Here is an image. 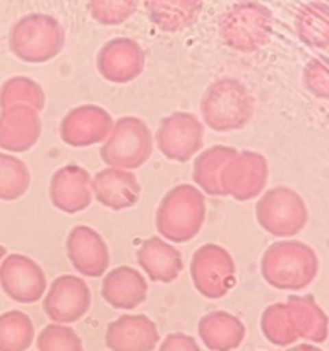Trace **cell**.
Wrapping results in <instances>:
<instances>
[{"mask_svg": "<svg viewBox=\"0 0 329 351\" xmlns=\"http://www.w3.org/2000/svg\"><path fill=\"white\" fill-rule=\"evenodd\" d=\"M154 141L164 158L185 163L202 149L204 123L187 112H175L160 120Z\"/></svg>", "mask_w": 329, "mask_h": 351, "instance_id": "9c48e42d", "label": "cell"}, {"mask_svg": "<svg viewBox=\"0 0 329 351\" xmlns=\"http://www.w3.org/2000/svg\"><path fill=\"white\" fill-rule=\"evenodd\" d=\"M160 351H201L197 343L192 336L184 335V332H173L168 335L161 343Z\"/></svg>", "mask_w": 329, "mask_h": 351, "instance_id": "836d02e7", "label": "cell"}, {"mask_svg": "<svg viewBox=\"0 0 329 351\" xmlns=\"http://www.w3.org/2000/svg\"><path fill=\"white\" fill-rule=\"evenodd\" d=\"M236 267L233 257L218 243L199 247L191 261V280L208 300H219L235 287Z\"/></svg>", "mask_w": 329, "mask_h": 351, "instance_id": "ba28073f", "label": "cell"}, {"mask_svg": "<svg viewBox=\"0 0 329 351\" xmlns=\"http://www.w3.org/2000/svg\"><path fill=\"white\" fill-rule=\"evenodd\" d=\"M328 2H329V0H328Z\"/></svg>", "mask_w": 329, "mask_h": 351, "instance_id": "8d00e7d4", "label": "cell"}, {"mask_svg": "<svg viewBox=\"0 0 329 351\" xmlns=\"http://www.w3.org/2000/svg\"><path fill=\"white\" fill-rule=\"evenodd\" d=\"M93 195L103 208L122 211L139 202L141 184L132 171L105 168L93 177Z\"/></svg>", "mask_w": 329, "mask_h": 351, "instance_id": "d6986e66", "label": "cell"}, {"mask_svg": "<svg viewBox=\"0 0 329 351\" xmlns=\"http://www.w3.org/2000/svg\"><path fill=\"white\" fill-rule=\"evenodd\" d=\"M147 281L137 269L120 266L105 274L101 297L110 307L119 311H134L147 298Z\"/></svg>", "mask_w": 329, "mask_h": 351, "instance_id": "44dd1931", "label": "cell"}, {"mask_svg": "<svg viewBox=\"0 0 329 351\" xmlns=\"http://www.w3.org/2000/svg\"><path fill=\"white\" fill-rule=\"evenodd\" d=\"M47 274L24 254H10L0 263V288L17 304H36L47 291Z\"/></svg>", "mask_w": 329, "mask_h": 351, "instance_id": "7c38bea8", "label": "cell"}, {"mask_svg": "<svg viewBox=\"0 0 329 351\" xmlns=\"http://www.w3.org/2000/svg\"><path fill=\"white\" fill-rule=\"evenodd\" d=\"M153 134L143 119L122 117L113 123L108 139L99 149V156L108 168L130 171L147 163L153 154Z\"/></svg>", "mask_w": 329, "mask_h": 351, "instance_id": "8992f818", "label": "cell"}, {"mask_svg": "<svg viewBox=\"0 0 329 351\" xmlns=\"http://www.w3.org/2000/svg\"><path fill=\"white\" fill-rule=\"evenodd\" d=\"M41 136L40 112L26 105H14L0 112V149L26 153Z\"/></svg>", "mask_w": 329, "mask_h": 351, "instance_id": "ac0fdd59", "label": "cell"}, {"mask_svg": "<svg viewBox=\"0 0 329 351\" xmlns=\"http://www.w3.org/2000/svg\"><path fill=\"white\" fill-rule=\"evenodd\" d=\"M31 173L27 165L9 153H0V201H17L27 192Z\"/></svg>", "mask_w": 329, "mask_h": 351, "instance_id": "f1b7e54d", "label": "cell"}, {"mask_svg": "<svg viewBox=\"0 0 329 351\" xmlns=\"http://www.w3.org/2000/svg\"><path fill=\"white\" fill-rule=\"evenodd\" d=\"M139 0H89V14L103 26H117L136 14Z\"/></svg>", "mask_w": 329, "mask_h": 351, "instance_id": "4dcf8cb0", "label": "cell"}, {"mask_svg": "<svg viewBox=\"0 0 329 351\" xmlns=\"http://www.w3.org/2000/svg\"><path fill=\"white\" fill-rule=\"evenodd\" d=\"M115 120L103 106L79 105L69 110L60 122V139L71 147H89L105 143Z\"/></svg>", "mask_w": 329, "mask_h": 351, "instance_id": "4fadbf2b", "label": "cell"}, {"mask_svg": "<svg viewBox=\"0 0 329 351\" xmlns=\"http://www.w3.org/2000/svg\"><path fill=\"white\" fill-rule=\"evenodd\" d=\"M33 339L34 326L29 315L21 311L0 314V351H26Z\"/></svg>", "mask_w": 329, "mask_h": 351, "instance_id": "4316f807", "label": "cell"}, {"mask_svg": "<svg viewBox=\"0 0 329 351\" xmlns=\"http://www.w3.org/2000/svg\"><path fill=\"white\" fill-rule=\"evenodd\" d=\"M305 89L315 98L329 99V57H317L307 62L302 72Z\"/></svg>", "mask_w": 329, "mask_h": 351, "instance_id": "d6a6232c", "label": "cell"}, {"mask_svg": "<svg viewBox=\"0 0 329 351\" xmlns=\"http://www.w3.org/2000/svg\"><path fill=\"white\" fill-rule=\"evenodd\" d=\"M287 351H322V350L317 348L315 345H308V343H305V345H297L293 346V348H288Z\"/></svg>", "mask_w": 329, "mask_h": 351, "instance_id": "e575fe53", "label": "cell"}, {"mask_svg": "<svg viewBox=\"0 0 329 351\" xmlns=\"http://www.w3.org/2000/svg\"><path fill=\"white\" fill-rule=\"evenodd\" d=\"M269 178V165L260 153L239 151L225 165L219 177L223 195L245 202L259 197Z\"/></svg>", "mask_w": 329, "mask_h": 351, "instance_id": "30bf717a", "label": "cell"}, {"mask_svg": "<svg viewBox=\"0 0 329 351\" xmlns=\"http://www.w3.org/2000/svg\"><path fill=\"white\" fill-rule=\"evenodd\" d=\"M319 259L310 245L298 240H281L266 249L260 259V274L276 290L298 291L317 278Z\"/></svg>", "mask_w": 329, "mask_h": 351, "instance_id": "6da1fadb", "label": "cell"}, {"mask_svg": "<svg viewBox=\"0 0 329 351\" xmlns=\"http://www.w3.org/2000/svg\"><path fill=\"white\" fill-rule=\"evenodd\" d=\"M236 153L239 151L235 147L218 144V146H211L204 149L195 158L194 168H192V178H194L195 185H197L202 194L212 195V197L223 195L219 177H221L225 165Z\"/></svg>", "mask_w": 329, "mask_h": 351, "instance_id": "d4e9b609", "label": "cell"}, {"mask_svg": "<svg viewBox=\"0 0 329 351\" xmlns=\"http://www.w3.org/2000/svg\"><path fill=\"white\" fill-rule=\"evenodd\" d=\"M7 256V252H5V247L3 245H0V263H2L3 261V257Z\"/></svg>", "mask_w": 329, "mask_h": 351, "instance_id": "d590c367", "label": "cell"}, {"mask_svg": "<svg viewBox=\"0 0 329 351\" xmlns=\"http://www.w3.org/2000/svg\"><path fill=\"white\" fill-rule=\"evenodd\" d=\"M160 341L156 324L147 315L125 314L110 322L105 345L110 351H153Z\"/></svg>", "mask_w": 329, "mask_h": 351, "instance_id": "e0dca14e", "label": "cell"}, {"mask_svg": "<svg viewBox=\"0 0 329 351\" xmlns=\"http://www.w3.org/2000/svg\"><path fill=\"white\" fill-rule=\"evenodd\" d=\"M201 113L206 125L216 132L240 130L252 120L254 98L239 79H216L202 95Z\"/></svg>", "mask_w": 329, "mask_h": 351, "instance_id": "3957f363", "label": "cell"}, {"mask_svg": "<svg viewBox=\"0 0 329 351\" xmlns=\"http://www.w3.org/2000/svg\"><path fill=\"white\" fill-rule=\"evenodd\" d=\"M14 105L31 106L36 112L45 108V91L34 79L16 75L7 79L0 88V108L5 110Z\"/></svg>", "mask_w": 329, "mask_h": 351, "instance_id": "83f0119b", "label": "cell"}, {"mask_svg": "<svg viewBox=\"0 0 329 351\" xmlns=\"http://www.w3.org/2000/svg\"><path fill=\"white\" fill-rule=\"evenodd\" d=\"M284 305L298 338L312 343H324L328 339L329 317L312 295H291Z\"/></svg>", "mask_w": 329, "mask_h": 351, "instance_id": "603a6c76", "label": "cell"}, {"mask_svg": "<svg viewBox=\"0 0 329 351\" xmlns=\"http://www.w3.org/2000/svg\"><path fill=\"white\" fill-rule=\"evenodd\" d=\"M144 50L132 38H113L99 48L96 69L103 79L113 84H127L144 71Z\"/></svg>", "mask_w": 329, "mask_h": 351, "instance_id": "5bb4252c", "label": "cell"}, {"mask_svg": "<svg viewBox=\"0 0 329 351\" xmlns=\"http://www.w3.org/2000/svg\"><path fill=\"white\" fill-rule=\"evenodd\" d=\"M65 45L62 24L48 14H27L21 17L9 33V48L19 60L45 64L57 57Z\"/></svg>", "mask_w": 329, "mask_h": 351, "instance_id": "277c9868", "label": "cell"}, {"mask_svg": "<svg viewBox=\"0 0 329 351\" xmlns=\"http://www.w3.org/2000/svg\"><path fill=\"white\" fill-rule=\"evenodd\" d=\"M38 351H84L82 339L72 328L64 324H48L36 339Z\"/></svg>", "mask_w": 329, "mask_h": 351, "instance_id": "1f68e13d", "label": "cell"}, {"mask_svg": "<svg viewBox=\"0 0 329 351\" xmlns=\"http://www.w3.org/2000/svg\"><path fill=\"white\" fill-rule=\"evenodd\" d=\"M206 197L197 187L182 184L164 194L156 209V230L163 240L187 243L199 235L206 221Z\"/></svg>", "mask_w": 329, "mask_h": 351, "instance_id": "7a4b0ae2", "label": "cell"}, {"mask_svg": "<svg viewBox=\"0 0 329 351\" xmlns=\"http://www.w3.org/2000/svg\"><path fill=\"white\" fill-rule=\"evenodd\" d=\"M147 16L154 26L167 33L194 26L202 10L201 0H146Z\"/></svg>", "mask_w": 329, "mask_h": 351, "instance_id": "cb8c5ba5", "label": "cell"}, {"mask_svg": "<svg viewBox=\"0 0 329 351\" xmlns=\"http://www.w3.org/2000/svg\"><path fill=\"white\" fill-rule=\"evenodd\" d=\"M274 16L259 2H239L219 19V36L228 48L252 53L269 41Z\"/></svg>", "mask_w": 329, "mask_h": 351, "instance_id": "5b68a950", "label": "cell"}, {"mask_svg": "<svg viewBox=\"0 0 329 351\" xmlns=\"http://www.w3.org/2000/svg\"><path fill=\"white\" fill-rule=\"evenodd\" d=\"M91 291L82 278L64 274L55 278L43 298V311L53 324H74L88 314Z\"/></svg>", "mask_w": 329, "mask_h": 351, "instance_id": "8fae6325", "label": "cell"}, {"mask_svg": "<svg viewBox=\"0 0 329 351\" xmlns=\"http://www.w3.org/2000/svg\"><path fill=\"white\" fill-rule=\"evenodd\" d=\"M260 331L274 346H290L298 339L284 304H273L264 308L260 315Z\"/></svg>", "mask_w": 329, "mask_h": 351, "instance_id": "f546056e", "label": "cell"}, {"mask_svg": "<svg viewBox=\"0 0 329 351\" xmlns=\"http://www.w3.org/2000/svg\"><path fill=\"white\" fill-rule=\"evenodd\" d=\"M197 332L209 351H233L245 339L243 322L225 311H216L201 317Z\"/></svg>", "mask_w": 329, "mask_h": 351, "instance_id": "7402d4cb", "label": "cell"}, {"mask_svg": "<svg viewBox=\"0 0 329 351\" xmlns=\"http://www.w3.org/2000/svg\"><path fill=\"white\" fill-rule=\"evenodd\" d=\"M295 31L302 43L310 48L329 47V5L324 2H308L295 16Z\"/></svg>", "mask_w": 329, "mask_h": 351, "instance_id": "484cf974", "label": "cell"}, {"mask_svg": "<svg viewBox=\"0 0 329 351\" xmlns=\"http://www.w3.org/2000/svg\"><path fill=\"white\" fill-rule=\"evenodd\" d=\"M65 250L74 269L82 276L101 278L108 273V245L91 226H74L65 240Z\"/></svg>", "mask_w": 329, "mask_h": 351, "instance_id": "9a60e30c", "label": "cell"}, {"mask_svg": "<svg viewBox=\"0 0 329 351\" xmlns=\"http://www.w3.org/2000/svg\"><path fill=\"white\" fill-rule=\"evenodd\" d=\"M48 194L58 211L67 215L84 211L93 201L91 173L79 165H65L51 175Z\"/></svg>", "mask_w": 329, "mask_h": 351, "instance_id": "2e32d148", "label": "cell"}, {"mask_svg": "<svg viewBox=\"0 0 329 351\" xmlns=\"http://www.w3.org/2000/svg\"><path fill=\"white\" fill-rule=\"evenodd\" d=\"M136 259L141 269L154 283H173L184 269L180 250L161 237L144 240L137 249Z\"/></svg>", "mask_w": 329, "mask_h": 351, "instance_id": "ffe728a7", "label": "cell"}, {"mask_svg": "<svg viewBox=\"0 0 329 351\" xmlns=\"http://www.w3.org/2000/svg\"><path fill=\"white\" fill-rule=\"evenodd\" d=\"M256 218L264 232L288 239L305 228L308 211L305 201L297 191L278 185L260 195L256 204Z\"/></svg>", "mask_w": 329, "mask_h": 351, "instance_id": "52a82bcc", "label": "cell"}]
</instances>
